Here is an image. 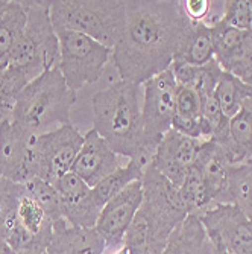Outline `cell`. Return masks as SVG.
Returning a JSON list of instances; mask_svg holds the SVG:
<instances>
[{
    "label": "cell",
    "instance_id": "cell-1",
    "mask_svg": "<svg viewBox=\"0 0 252 254\" xmlns=\"http://www.w3.org/2000/svg\"><path fill=\"white\" fill-rule=\"evenodd\" d=\"M190 26L179 0H128L125 28L111 57L120 79L143 85L169 70Z\"/></svg>",
    "mask_w": 252,
    "mask_h": 254
},
{
    "label": "cell",
    "instance_id": "cell-2",
    "mask_svg": "<svg viewBox=\"0 0 252 254\" xmlns=\"http://www.w3.org/2000/svg\"><path fill=\"white\" fill-rule=\"evenodd\" d=\"M91 107L95 129L114 152L151 163L153 151L143 131L140 85L120 79L98 91Z\"/></svg>",
    "mask_w": 252,
    "mask_h": 254
},
{
    "label": "cell",
    "instance_id": "cell-3",
    "mask_svg": "<svg viewBox=\"0 0 252 254\" xmlns=\"http://www.w3.org/2000/svg\"><path fill=\"white\" fill-rule=\"evenodd\" d=\"M76 102V91L67 85L59 68L53 67L31 81L18 95L12 122L34 135L50 132L70 122V110Z\"/></svg>",
    "mask_w": 252,
    "mask_h": 254
},
{
    "label": "cell",
    "instance_id": "cell-4",
    "mask_svg": "<svg viewBox=\"0 0 252 254\" xmlns=\"http://www.w3.org/2000/svg\"><path fill=\"white\" fill-rule=\"evenodd\" d=\"M50 18L55 31H75L108 49L117 44L126 20L122 0H53Z\"/></svg>",
    "mask_w": 252,
    "mask_h": 254
},
{
    "label": "cell",
    "instance_id": "cell-5",
    "mask_svg": "<svg viewBox=\"0 0 252 254\" xmlns=\"http://www.w3.org/2000/svg\"><path fill=\"white\" fill-rule=\"evenodd\" d=\"M28 14L25 32L15 43L5 65L25 72L31 81L44 72L58 67L59 41L50 18L48 0H21Z\"/></svg>",
    "mask_w": 252,
    "mask_h": 254
},
{
    "label": "cell",
    "instance_id": "cell-6",
    "mask_svg": "<svg viewBox=\"0 0 252 254\" xmlns=\"http://www.w3.org/2000/svg\"><path fill=\"white\" fill-rule=\"evenodd\" d=\"M142 186L143 202L139 210L149 227L152 254H161L172 232L189 216V212L179 189L151 163L145 169Z\"/></svg>",
    "mask_w": 252,
    "mask_h": 254
},
{
    "label": "cell",
    "instance_id": "cell-7",
    "mask_svg": "<svg viewBox=\"0 0 252 254\" xmlns=\"http://www.w3.org/2000/svg\"><path fill=\"white\" fill-rule=\"evenodd\" d=\"M59 41L58 68L73 91L95 84L112 57L103 44L75 31H56Z\"/></svg>",
    "mask_w": 252,
    "mask_h": 254
},
{
    "label": "cell",
    "instance_id": "cell-8",
    "mask_svg": "<svg viewBox=\"0 0 252 254\" xmlns=\"http://www.w3.org/2000/svg\"><path fill=\"white\" fill-rule=\"evenodd\" d=\"M213 251L252 254V219L234 204H214L198 216Z\"/></svg>",
    "mask_w": 252,
    "mask_h": 254
},
{
    "label": "cell",
    "instance_id": "cell-9",
    "mask_svg": "<svg viewBox=\"0 0 252 254\" xmlns=\"http://www.w3.org/2000/svg\"><path fill=\"white\" fill-rule=\"evenodd\" d=\"M82 142L84 135L72 124L35 135L34 158L37 178L55 184L64 175L72 172Z\"/></svg>",
    "mask_w": 252,
    "mask_h": 254
},
{
    "label": "cell",
    "instance_id": "cell-10",
    "mask_svg": "<svg viewBox=\"0 0 252 254\" xmlns=\"http://www.w3.org/2000/svg\"><path fill=\"white\" fill-rule=\"evenodd\" d=\"M176 91L178 84L172 68L143 84L142 122L146 142L153 152L163 135L172 129L176 110Z\"/></svg>",
    "mask_w": 252,
    "mask_h": 254
},
{
    "label": "cell",
    "instance_id": "cell-11",
    "mask_svg": "<svg viewBox=\"0 0 252 254\" xmlns=\"http://www.w3.org/2000/svg\"><path fill=\"white\" fill-rule=\"evenodd\" d=\"M35 135L8 121L0 125V172L18 184H26L37 178L34 158Z\"/></svg>",
    "mask_w": 252,
    "mask_h": 254
},
{
    "label": "cell",
    "instance_id": "cell-12",
    "mask_svg": "<svg viewBox=\"0 0 252 254\" xmlns=\"http://www.w3.org/2000/svg\"><path fill=\"white\" fill-rule=\"evenodd\" d=\"M143 202V186L142 180L132 184L109 199L101 210L96 222V232L105 241L106 248L123 245L126 230L134 221L137 212Z\"/></svg>",
    "mask_w": 252,
    "mask_h": 254
},
{
    "label": "cell",
    "instance_id": "cell-13",
    "mask_svg": "<svg viewBox=\"0 0 252 254\" xmlns=\"http://www.w3.org/2000/svg\"><path fill=\"white\" fill-rule=\"evenodd\" d=\"M199 146L201 140L170 129L158 143L151 165L179 189L195 165Z\"/></svg>",
    "mask_w": 252,
    "mask_h": 254
},
{
    "label": "cell",
    "instance_id": "cell-14",
    "mask_svg": "<svg viewBox=\"0 0 252 254\" xmlns=\"http://www.w3.org/2000/svg\"><path fill=\"white\" fill-rule=\"evenodd\" d=\"M59 195L62 218L73 227L95 228L102 207L96 202L93 190L78 175L68 172L55 184Z\"/></svg>",
    "mask_w": 252,
    "mask_h": 254
},
{
    "label": "cell",
    "instance_id": "cell-15",
    "mask_svg": "<svg viewBox=\"0 0 252 254\" xmlns=\"http://www.w3.org/2000/svg\"><path fill=\"white\" fill-rule=\"evenodd\" d=\"M117 168H120L119 155L108 146L95 128L90 129L84 135V142L72 172L93 189Z\"/></svg>",
    "mask_w": 252,
    "mask_h": 254
},
{
    "label": "cell",
    "instance_id": "cell-16",
    "mask_svg": "<svg viewBox=\"0 0 252 254\" xmlns=\"http://www.w3.org/2000/svg\"><path fill=\"white\" fill-rule=\"evenodd\" d=\"M193 166L201 172L211 201L228 204V180L234 166L228 151L213 140L201 142Z\"/></svg>",
    "mask_w": 252,
    "mask_h": 254
},
{
    "label": "cell",
    "instance_id": "cell-17",
    "mask_svg": "<svg viewBox=\"0 0 252 254\" xmlns=\"http://www.w3.org/2000/svg\"><path fill=\"white\" fill-rule=\"evenodd\" d=\"M105 241L96 228H79L58 219L52 228V238L46 254H103Z\"/></svg>",
    "mask_w": 252,
    "mask_h": 254
},
{
    "label": "cell",
    "instance_id": "cell-18",
    "mask_svg": "<svg viewBox=\"0 0 252 254\" xmlns=\"http://www.w3.org/2000/svg\"><path fill=\"white\" fill-rule=\"evenodd\" d=\"M161 254H213L201 219L189 215L172 232Z\"/></svg>",
    "mask_w": 252,
    "mask_h": 254
},
{
    "label": "cell",
    "instance_id": "cell-19",
    "mask_svg": "<svg viewBox=\"0 0 252 254\" xmlns=\"http://www.w3.org/2000/svg\"><path fill=\"white\" fill-rule=\"evenodd\" d=\"M223 148L234 165L252 160V98L246 99L240 111L230 119V134Z\"/></svg>",
    "mask_w": 252,
    "mask_h": 254
},
{
    "label": "cell",
    "instance_id": "cell-20",
    "mask_svg": "<svg viewBox=\"0 0 252 254\" xmlns=\"http://www.w3.org/2000/svg\"><path fill=\"white\" fill-rule=\"evenodd\" d=\"M214 60V49L210 25L192 23L184 40L175 55L173 63H184L192 65H205Z\"/></svg>",
    "mask_w": 252,
    "mask_h": 254
},
{
    "label": "cell",
    "instance_id": "cell-21",
    "mask_svg": "<svg viewBox=\"0 0 252 254\" xmlns=\"http://www.w3.org/2000/svg\"><path fill=\"white\" fill-rule=\"evenodd\" d=\"M172 129L202 142L201 134V98L198 91L187 87H178L176 110Z\"/></svg>",
    "mask_w": 252,
    "mask_h": 254
},
{
    "label": "cell",
    "instance_id": "cell-22",
    "mask_svg": "<svg viewBox=\"0 0 252 254\" xmlns=\"http://www.w3.org/2000/svg\"><path fill=\"white\" fill-rule=\"evenodd\" d=\"M28 14L25 5L14 0H6L3 9L0 11V65H5L15 43L25 32Z\"/></svg>",
    "mask_w": 252,
    "mask_h": 254
},
{
    "label": "cell",
    "instance_id": "cell-23",
    "mask_svg": "<svg viewBox=\"0 0 252 254\" xmlns=\"http://www.w3.org/2000/svg\"><path fill=\"white\" fill-rule=\"evenodd\" d=\"M146 166L148 165L140 160H129L125 166L117 168L112 174H109L106 178H103L99 184H96V186L91 189L96 202L101 207H103L109 199H112L122 190H125L129 184L142 180Z\"/></svg>",
    "mask_w": 252,
    "mask_h": 254
},
{
    "label": "cell",
    "instance_id": "cell-24",
    "mask_svg": "<svg viewBox=\"0 0 252 254\" xmlns=\"http://www.w3.org/2000/svg\"><path fill=\"white\" fill-rule=\"evenodd\" d=\"M214 98L223 113V116L231 119L240 111L246 99L252 98V87L223 70L214 91Z\"/></svg>",
    "mask_w": 252,
    "mask_h": 254
},
{
    "label": "cell",
    "instance_id": "cell-25",
    "mask_svg": "<svg viewBox=\"0 0 252 254\" xmlns=\"http://www.w3.org/2000/svg\"><path fill=\"white\" fill-rule=\"evenodd\" d=\"M228 204H234L252 219V160L234 165L228 180Z\"/></svg>",
    "mask_w": 252,
    "mask_h": 254
},
{
    "label": "cell",
    "instance_id": "cell-26",
    "mask_svg": "<svg viewBox=\"0 0 252 254\" xmlns=\"http://www.w3.org/2000/svg\"><path fill=\"white\" fill-rule=\"evenodd\" d=\"M210 31H211L213 49H214V60L223 68L239 52L243 38L246 35V31H240L226 25L220 18L211 23Z\"/></svg>",
    "mask_w": 252,
    "mask_h": 254
},
{
    "label": "cell",
    "instance_id": "cell-27",
    "mask_svg": "<svg viewBox=\"0 0 252 254\" xmlns=\"http://www.w3.org/2000/svg\"><path fill=\"white\" fill-rule=\"evenodd\" d=\"M179 193L187 207L189 215L199 216L202 212L207 210L208 207L214 205L201 172L195 166L189 171L184 183H182V186L179 188Z\"/></svg>",
    "mask_w": 252,
    "mask_h": 254
},
{
    "label": "cell",
    "instance_id": "cell-28",
    "mask_svg": "<svg viewBox=\"0 0 252 254\" xmlns=\"http://www.w3.org/2000/svg\"><path fill=\"white\" fill-rule=\"evenodd\" d=\"M26 193L25 184L14 183L8 178H0V228L17 216L20 199Z\"/></svg>",
    "mask_w": 252,
    "mask_h": 254
},
{
    "label": "cell",
    "instance_id": "cell-29",
    "mask_svg": "<svg viewBox=\"0 0 252 254\" xmlns=\"http://www.w3.org/2000/svg\"><path fill=\"white\" fill-rule=\"evenodd\" d=\"M25 186H26V192L31 196H34L44 207V210L48 212V215L55 222L62 218L59 195H58L53 184L44 181L41 178H34L29 183H26Z\"/></svg>",
    "mask_w": 252,
    "mask_h": 254
},
{
    "label": "cell",
    "instance_id": "cell-30",
    "mask_svg": "<svg viewBox=\"0 0 252 254\" xmlns=\"http://www.w3.org/2000/svg\"><path fill=\"white\" fill-rule=\"evenodd\" d=\"M223 70L252 87V28L246 31L239 52L223 67Z\"/></svg>",
    "mask_w": 252,
    "mask_h": 254
},
{
    "label": "cell",
    "instance_id": "cell-31",
    "mask_svg": "<svg viewBox=\"0 0 252 254\" xmlns=\"http://www.w3.org/2000/svg\"><path fill=\"white\" fill-rule=\"evenodd\" d=\"M31 82L29 76L11 65H0V98L9 102L17 101L18 95Z\"/></svg>",
    "mask_w": 252,
    "mask_h": 254
},
{
    "label": "cell",
    "instance_id": "cell-32",
    "mask_svg": "<svg viewBox=\"0 0 252 254\" xmlns=\"http://www.w3.org/2000/svg\"><path fill=\"white\" fill-rule=\"evenodd\" d=\"M220 20L240 31L251 29L252 0H228V2H223V15Z\"/></svg>",
    "mask_w": 252,
    "mask_h": 254
},
{
    "label": "cell",
    "instance_id": "cell-33",
    "mask_svg": "<svg viewBox=\"0 0 252 254\" xmlns=\"http://www.w3.org/2000/svg\"><path fill=\"white\" fill-rule=\"evenodd\" d=\"M182 11L192 23H203V18L211 9V2L208 0H179Z\"/></svg>",
    "mask_w": 252,
    "mask_h": 254
},
{
    "label": "cell",
    "instance_id": "cell-34",
    "mask_svg": "<svg viewBox=\"0 0 252 254\" xmlns=\"http://www.w3.org/2000/svg\"><path fill=\"white\" fill-rule=\"evenodd\" d=\"M14 102H9L6 99L0 98V125L12 119V111H14Z\"/></svg>",
    "mask_w": 252,
    "mask_h": 254
},
{
    "label": "cell",
    "instance_id": "cell-35",
    "mask_svg": "<svg viewBox=\"0 0 252 254\" xmlns=\"http://www.w3.org/2000/svg\"><path fill=\"white\" fill-rule=\"evenodd\" d=\"M0 254H15L14 250L9 247V244L2 236H0Z\"/></svg>",
    "mask_w": 252,
    "mask_h": 254
},
{
    "label": "cell",
    "instance_id": "cell-36",
    "mask_svg": "<svg viewBox=\"0 0 252 254\" xmlns=\"http://www.w3.org/2000/svg\"><path fill=\"white\" fill-rule=\"evenodd\" d=\"M15 254H46V250L44 248H38V247H32V248H26V250L17 251Z\"/></svg>",
    "mask_w": 252,
    "mask_h": 254
},
{
    "label": "cell",
    "instance_id": "cell-37",
    "mask_svg": "<svg viewBox=\"0 0 252 254\" xmlns=\"http://www.w3.org/2000/svg\"><path fill=\"white\" fill-rule=\"evenodd\" d=\"M112 254H129V253H128L126 247H120L116 253H112Z\"/></svg>",
    "mask_w": 252,
    "mask_h": 254
},
{
    "label": "cell",
    "instance_id": "cell-38",
    "mask_svg": "<svg viewBox=\"0 0 252 254\" xmlns=\"http://www.w3.org/2000/svg\"><path fill=\"white\" fill-rule=\"evenodd\" d=\"M5 3H6V0H0V11H2V9H3Z\"/></svg>",
    "mask_w": 252,
    "mask_h": 254
},
{
    "label": "cell",
    "instance_id": "cell-39",
    "mask_svg": "<svg viewBox=\"0 0 252 254\" xmlns=\"http://www.w3.org/2000/svg\"><path fill=\"white\" fill-rule=\"evenodd\" d=\"M213 254H222V253H216V251H213Z\"/></svg>",
    "mask_w": 252,
    "mask_h": 254
}]
</instances>
